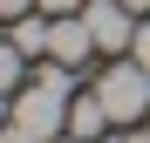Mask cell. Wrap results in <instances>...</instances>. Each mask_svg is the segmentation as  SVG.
<instances>
[{"mask_svg": "<svg viewBox=\"0 0 150 143\" xmlns=\"http://www.w3.org/2000/svg\"><path fill=\"white\" fill-rule=\"evenodd\" d=\"M48 27H55V14H41V20L21 14V20H14V41L28 48V55H48Z\"/></svg>", "mask_w": 150, "mask_h": 143, "instance_id": "cell-6", "label": "cell"}, {"mask_svg": "<svg viewBox=\"0 0 150 143\" xmlns=\"http://www.w3.org/2000/svg\"><path fill=\"white\" fill-rule=\"evenodd\" d=\"M96 95H103L109 123H137V116H150V68H143L137 55H130V61H116V68H103Z\"/></svg>", "mask_w": 150, "mask_h": 143, "instance_id": "cell-2", "label": "cell"}, {"mask_svg": "<svg viewBox=\"0 0 150 143\" xmlns=\"http://www.w3.org/2000/svg\"><path fill=\"white\" fill-rule=\"evenodd\" d=\"M68 82H75V68L48 61L34 82H21V89H14V116H7V123H21L34 143H55V136L68 130V102H75Z\"/></svg>", "mask_w": 150, "mask_h": 143, "instance_id": "cell-1", "label": "cell"}, {"mask_svg": "<svg viewBox=\"0 0 150 143\" xmlns=\"http://www.w3.org/2000/svg\"><path fill=\"white\" fill-rule=\"evenodd\" d=\"M130 55H137V61L150 68V27H137V48H130Z\"/></svg>", "mask_w": 150, "mask_h": 143, "instance_id": "cell-9", "label": "cell"}, {"mask_svg": "<svg viewBox=\"0 0 150 143\" xmlns=\"http://www.w3.org/2000/svg\"><path fill=\"white\" fill-rule=\"evenodd\" d=\"M123 7H137V14H143V7H150V0H123Z\"/></svg>", "mask_w": 150, "mask_h": 143, "instance_id": "cell-11", "label": "cell"}, {"mask_svg": "<svg viewBox=\"0 0 150 143\" xmlns=\"http://www.w3.org/2000/svg\"><path fill=\"white\" fill-rule=\"evenodd\" d=\"M7 116H14V102H7V89H0V123H7Z\"/></svg>", "mask_w": 150, "mask_h": 143, "instance_id": "cell-10", "label": "cell"}, {"mask_svg": "<svg viewBox=\"0 0 150 143\" xmlns=\"http://www.w3.org/2000/svg\"><path fill=\"white\" fill-rule=\"evenodd\" d=\"M123 143H150V136H123Z\"/></svg>", "mask_w": 150, "mask_h": 143, "instance_id": "cell-12", "label": "cell"}, {"mask_svg": "<svg viewBox=\"0 0 150 143\" xmlns=\"http://www.w3.org/2000/svg\"><path fill=\"white\" fill-rule=\"evenodd\" d=\"M28 7H41V0H0V14H7V20H21Z\"/></svg>", "mask_w": 150, "mask_h": 143, "instance_id": "cell-8", "label": "cell"}, {"mask_svg": "<svg viewBox=\"0 0 150 143\" xmlns=\"http://www.w3.org/2000/svg\"><path fill=\"white\" fill-rule=\"evenodd\" d=\"M96 143H109V136H96Z\"/></svg>", "mask_w": 150, "mask_h": 143, "instance_id": "cell-13", "label": "cell"}, {"mask_svg": "<svg viewBox=\"0 0 150 143\" xmlns=\"http://www.w3.org/2000/svg\"><path fill=\"white\" fill-rule=\"evenodd\" d=\"M21 75H28V48H21V41H0V89H21Z\"/></svg>", "mask_w": 150, "mask_h": 143, "instance_id": "cell-7", "label": "cell"}, {"mask_svg": "<svg viewBox=\"0 0 150 143\" xmlns=\"http://www.w3.org/2000/svg\"><path fill=\"white\" fill-rule=\"evenodd\" d=\"M130 14H137V7H123V0H89V7H82V20H89V34H96L103 55L137 48V20H130Z\"/></svg>", "mask_w": 150, "mask_h": 143, "instance_id": "cell-3", "label": "cell"}, {"mask_svg": "<svg viewBox=\"0 0 150 143\" xmlns=\"http://www.w3.org/2000/svg\"><path fill=\"white\" fill-rule=\"evenodd\" d=\"M89 55H103L89 34V20L82 14H55V27H48V61H62V68H89Z\"/></svg>", "mask_w": 150, "mask_h": 143, "instance_id": "cell-4", "label": "cell"}, {"mask_svg": "<svg viewBox=\"0 0 150 143\" xmlns=\"http://www.w3.org/2000/svg\"><path fill=\"white\" fill-rule=\"evenodd\" d=\"M103 123H109V109H103V95H75V102H68V136H82V143H96V136H103Z\"/></svg>", "mask_w": 150, "mask_h": 143, "instance_id": "cell-5", "label": "cell"}]
</instances>
